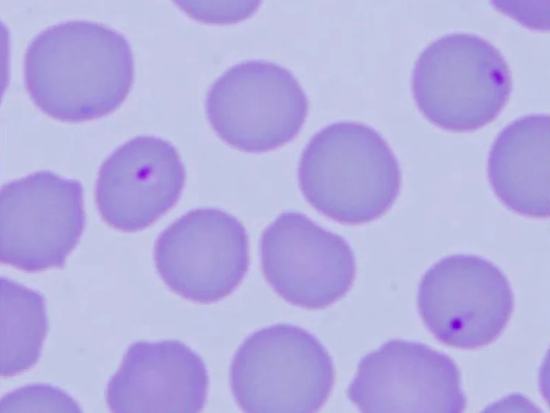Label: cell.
<instances>
[{
    "instance_id": "6da1fadb",
    "label": "cell",
    "mask_w": 550,
    "mask_h": 413,
    "mask_svg": "<svg viewBox=\"0 0 550 413\" xmlns=\"http://www.w3.org/2000/svg\"><path fill=\"white\" fill-rule=\"evenodd\" d=\"M24 83L34 104L67 123L106 116L126 99L134 78L131 45L102 23L72 20L47 27L28 45Z\"/></svg>"
},
{
    "instance_id": "7a4b0ae2",
    "label": "cell",
    "mask_w": 550,
    "mask_h": 413,
    "mask_svg": "<svg viewBox=\"0 0 550 413\" xmlns=\"http://www.w3.org/2000/svg\"><path fill=\"white\" fill-rule=\"evenodd\" d=\"M298 178L307 201L339 223L360 224L382 216L401 188L399 162L373 127L354 121L327 125L300 156Z\"/></svg>"
},
{
    "instance_id": "3957f363",
    "label": "cell",
    "mask_w": 550,
    "mask_h": 413,
    "mask_svg": "<svg viewBox=\"0 0 550 413\" xmlns=\"http://www.w3.org/2000/svg\"><path fill=\"white\" fill-rule=\"evenodd\" d=\"M412 91L421 114L447 131L466 132L494 121L512 91L509 67L487 40L470 33L444 35L417 58Z\"/></svg>"
},
{
    "instance_id": "277c9868",
    "label": "cell",
    "mask_w": 550,
    "mask_h": 413,
    "mask_svg": "<svg viewBox=\"0 0 550 413\" xmlns=\"http://www.w3.org/2000/svg\"><path fill=\"white\" fill-rule=\"evenodd\" d=\"M332 357L318 339L290 324L263 328L236 351L230 383L239 406L250 413H313L334 383Z\"/></svg>"
},
{
    "instance_id": "5b68a950",
    "label": "cell",
    "mask_w": 550,
    "mask_h": 413,
    "mask_svg": "<svg viewBox=\"0 0 550 413\" xmlns=\"http://www.w3.org/2000/svg\"><path fill=\"white\" fill-rule=\"evenodd\" d=\"M308 111L307 95L294 74L263 60L232 66L206 98V115L217 136L249 153L274 150L292 140Z\"/></svg>"
},
{
    "instance_id": "8992f818",
    "label": "cell",
    "mask_w": 550,
    "mask_h": 413,
    "mask_svg": "<svg viewBox=\"0 0 550 413\" xmlns=\"http://www.w3.org/2000/svg\"><path fill=\"white\" fill-rule=\"evenodd\" d=\"M419 315L437 340L476 349L496 340L514 307L511 285L500 269L474 255L446 256L422 275L417 298Z\"/></svg>"
},
{
    "instance_id": "52a82bcc",
    "label": "cell",
    "mask_w": 550,
    "mask_h": 413,
    "mask_svg": "<svg viewBox=\"0 0 550 413\" xmlns=\"http://www.w3.org/2000/svg\"><path fill=\"white\" fill-rule=\"evenodd\" d=\"M1 220L2 263L28 273L62 268L85 227L82 186L46 170L10 181Z\"/></svg>"
},
{
    "instance_id": "ba28073f",
    "label": "cell",
    "mask_w": 550,
    "mask_h": 413,
    "mask_svg": "<svg viewBox=\"0 0 550 413\" xmlns=\"http://www.w3.org/2000/svg\"><path fill=\"white\" fill-rule=\"evenodd\" d=\"M153 258L171 290L195 302L211 304L232 293L245 277L250 264L248 235L230 213L197 209L162 231Z\"/></svg>"
},
{
    "instance_id": "9c48e42d",
    "label": "cell",
    "mask_w": 550,
    "mask_h": 413,
    "mask_svg": "<svg viewBox=\"0 0 550 413\" xmlns=\"http://www.w3.org/2000/svg\"><path fill=\"white\" fill-rule=\"evenodd\" d=\"M259 247L265 279L292 305L327 308L354 282L356 265L349 244L302 213L279 215L263 232Z\"/></svg>"
},
{
    "instance_id": "30bf717a",
    "label": "cell",
    "mask_w": 550,
    "mask_h": 413,
    "mask_svg": "<svg viewBox=\"0 0 550 413\" xmlns=\"http://www.w3.org/2000/svg\"><path fill=\"white\" fill-rule=\"evenodd\" d=\"M364 413H460V370L448 355L416 341L390 339L360 360L347 390Z\"/></svg>"
},
{
    "instance_id": "8fae6325",
    "label": "cell",
    "mask_w": 550,
    "mask_h": 413,
    "mask_svg": "<svg viewBox=\"0 0 550 413\" xmlns=\"http://www.w3.org/2000/svg\"><path fill=\"white\" fill-rule=\"evenodd\" d=\"M185 182L183 162L170 142L138 136L115 149L101 165L96 206L109 226L127 233L142 231L176 204Z\"/></svg>"
},
{
    "instance_id": "7c38bea8",
    "label": "cell",
    "mask_w": 550,
    "mask_h": 413,
    "mask_svg": "<svg viewBox=\"0 0 550 413\" xmlns=\"http://www.w3.org/2000/svg\"><path fill=\"white\" fill-rule=\"evenodd\" d=\"M208 383L204 361L185 343L138 341L109 380L106 401L114 413H197L205 405Z\"/></svg>"
},
{
    "instance_id": "4fadbf2b",
    "label": "cell",
    "mask_w": 550,
    "mask_h": 413,
    "mask_svg": "<svg viewBox=\"0 0 550 413\" xmlns=\"http://www.w3.org/2000/svg\"><path fill=\"white\" fill-rule=\"evenodd\" d=\"M492 189L509 210L521 215L549 216V117H520L504 127L487 159Z\"/></svg>"
},
{
    "instance_id": "5bb4252c",
    "label": "cell",
    "mask_w": 550,
    "mask_h": 413,
    "mask_svg": "<svg viewBox=\"0 0 550 413\" xmlns=\"http://www.w3.org/2000/svg\"><path fill=\"white\" fill-rule=\"evenodd\" d=\"M3 377L19 374L38 361L48 332L45 297L8 277L1 278Z\"/></svg>"
},
{
    "instance_id": "9a60e30c",
    "label": "cell",
    "mask_w": 550,
    "mask_h": 413,
    "mask_svg": "<svg viewBox=\"0 0 550 413\" xmlns=\"http://www.w3.org/2000/svg\"><path fill=\"white\" fill-rule=\"evenodd\" d=\"M1 412H69L82 409L68 393L47 383L29 384L6 394L1 399Z\"/></svg>"
},
{
    "instance_id": "2e32d148",
    "label": "cell",
    "mask_w": 550,
    "mask_h": 413,
    "mask_svg": "<svg viewBox=\"0 0 550 413\" xmlns=\"http://www.w3.org/2000/svg\"><path fill=\"white\" fill-rule=\"evenodd\" d=\"M177 6L188 16L206 23H233L251 16L257 8L255 1H177Z\"/></svg>"
}]
</instances>
